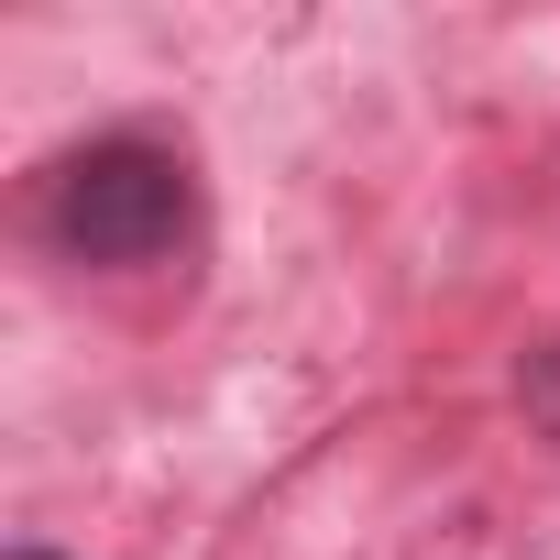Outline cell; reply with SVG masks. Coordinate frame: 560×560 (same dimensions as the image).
I'll return each mask as SVG.
<instances>
[{"label": "cell", "mask_w": 560, "mask_h": 560, "mask_svg": "<svg viewBox=\"0 0 560 560\" xmlns=\"http://www.w3.org/2000/svg\"><path fill=\"white\" fill-rule=\"evenodd\" d=\"M45 231L78 253V264H154L176 231H187V165L165 143H89L56 198H45Z\"/></svg>", "instance_id": "6da1fadb"}, {"label": "cell", "mask_w": 560, "mask_h": 560, "mask_svg": "<svg viewBox=\"0 0 560 560\" xmlns=\"http://www.w3.org/2000/svg\"><path fill=\"white\" fill-rule=\"evenodd\" d=\"M527 407H538V429L560 440V352H538V363H527Z\"/></svg>", "instance_id": "7a4b0ae2"}, {"label": "cell", "mask_w": 560, "mask_h": 560, "mask_svg": "<svg viewBox=\"0 0 560 560\" xmlns=\"http://www.w3.org/2000/svg\"><path fill=\"white\" fill-rule=\"evenodd\" d=\"M12 560H56V549H12Z\"/></svg>", "instance_id": "3957f363"}]
</instances>
